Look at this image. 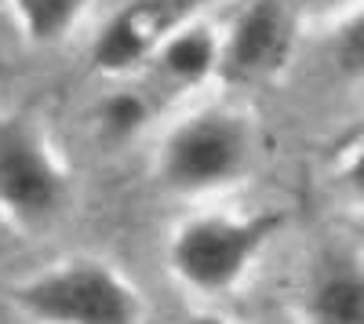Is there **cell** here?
I'll return each mask as SVG.
<instances>
[{"label": "cell", "instance_id": "cell-3", "mask_svg": "<svg viewBox=\"0 0 364 324\" xmlns=\"http://www.w3.org/2000/svg\"><path fill=\"white\" fill-rule=\"evenodd\" d=\"M281 230V215L230 219V215H193L186 219L168 248L175 277L204 296H223L248 274L262 244Z\"/></svg>", "mask_w": 364, "mask_h": 324}, {"label": "cell", "instance_id": "cell-4", "mask_svg": "<svg viewBox=\"0 0 364 324\" xmlns=\"http://www.w3.org/2000/svg\"><path fill=\"white\" fill-rule=\"evenodd\" d=\"M70 197L63 164L26 117H0V212L18 226L51 222Z\"/></svg>", "mask_w": 364, "mask_h": 324}, {"label": "cell", "instance_id": "cell-11", "mask_svg": "<svg viewBox=\"0 0 364 324\" xmlns=\"http://www.w3.org/2000/svg\"><path fill=\"white\" fill-rule=\"evenodd\" d=\"M99 121H102V131L120 142V139H132V135H139L146 128L149 106H146V99L139 92H113L99 106Z\"/></svg>", "mask_w": 364, "mask_h": 324}, {"label": "cell", "instance_id": "cell-2", "mask_svg": "<svg viewBox=\"0 0 364 324\" xmlns=\"http://www.w3.org/2000/svg\"><path fill=\"white\" fill-rule=\"evenodd\" d=\"M15 306L41 324H139L135 288L99 259H70L15 288Z\"/></svg>", "mask_w": 364, "mask_h": 324}, {"label": "cell", "instance_id": "cell-9", "mask_svg": "<svg viewBox=\"0 0 364 324\" xmlns=\"http://www.w3.org/2000/svg\"><path fill=\"white\" fill-rule=\"evenodd\" d=\"M91 0H11L18 29L33 44H58L87 15Z\"/></svg>", "mask_w": 364, "mask_h": 324}, {"label": "cell", "instance_id": "cell-7", "mask_svg": "<svg viewBox=\"0 0 364 324\" xmlns=\"http://www.w3.org/2000/svg\"><path fill=\"white\" fill-rule=\"evenodd\" d=\"M306 324H364V255L328 248L306 274L302 288Z\"/></svg>", "mask_w": 364, "mask_h": 324}, {"label": "cell", "instance_id": "cell-14", "mask_svg": "<svg viewBox=\"0 0 364 324\" xmlns=\"http://www.w3.org/2000/svg\"><path fill=\"white\" fill-rule=\"evenodd\" d=\"M317 4H350L353 8V4H364V0H317Z\"/></svg>", "mask_w": 364, "mask_h": 324}, {"label": "cell", "instance_id": "cell-6", "mask_svg": "<svg viewBox=\"0 0 364 324\" xmlns=\"http://www.w3.org/2000/svg\"><path fill=\"white\" fill-rule=\"evenodd\" d=\"M175 26H182V8L175 0H135L102 26L91 58L102 73H132L142 63H154Z\"/></svg>", "mask_w": 364, "mask_h": 324}, {"label": "cell", "instance_id": "cell-8", "mask_svg": "<svg viewBox=\"0 0 364 324\" xmlns=\"http://www.w3.org/2000/svg\"><path fill=\"white\" fill-rule=\"evenodd\" d=\"M154 66L178 87L204 84L223 66V40L211 33V26H204V22H182L157 48Z\"/></svg>", "mask_w": 364, "mask_h": 324}, {"label": "cell", "instance_id": "cell-1", "mask_svg": "<svg viewBox=\"0 0 364 324\" xmlns=\"http://www.w3.org/2000/svg\"><path fill=\"white\" fill-rule=\"evenodd\" d=\"M255 161V131L245 113L200 109L168 131L157 175L171 193H215L248 175Z\"/></svg>", "mask_w": 364, "mask_h": 324}, {"label": "cell", "instance_id": "cell-10", "mask_svg": "<svg viewBox=\"0 0 364 324\" xmlns=\"http://www.w3.org/2000/svg\"><path fill=\"white\" fill-rule=\"evenodd\" d=\"M328 51H331V63H336L339 73L364 80V4H353L343 15V22L331 29Z\"/></svg>", "mask_w": 364, "mask_h": 324}, {"label": "cell", "instance_id": "cell-13", "mask_svg": "<svg viewBox=\"0 0 364 324\" xmlns=\"http://www.w3.org/2000/svg\"><path fill=\"white\" fill-rule=\"evenodd\" d=\"M193 324H226V320L215 317V313H200V317H193Z\"/></svg>", "mask_w": 364, "mask_h": 324}, {"label": "cell", "instance_id": "cell-12", "mask_svg": "<svg viewBox=\"0 0 364 324\" xmlns=\"http://www.w3.org/2000/svg\"><path fill=\"white\" fill-rule=\"evenodd\" d=\"M339 183H343L346 197H350L353 204H360V208H364V135L353 142V150L346 153L343 171H339Z\"/></svg>", "mask_w": 364, "mask_h": 324}, {"label": "cell", "instance_id": "cell-5", "mask_svg": "<svg viewBox=\"0 0 364 324\" xmlns=\"http://www.w3.org/2000/svg\"><path fill=\"white\" fill-rule=\"evenodd\" d=\"M295 44V26L281 0H255L237 15L223 44V70L240 80L277 73Z\"/></svg>", "mask_w": 364, "mask_h": 324}]
</instances>
